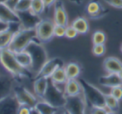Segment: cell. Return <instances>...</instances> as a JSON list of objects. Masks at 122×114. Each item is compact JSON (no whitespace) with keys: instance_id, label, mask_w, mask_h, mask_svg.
<instances>
[{"instance_id":"obj_39","label":"cell","mask_w":122,"mask_h":114,"mask_svg":"<svg viewBox=\"0 0 122 114\" xmlns=\"http://www.w3.org/2000/svg\"><path fill=\"white\" fill-rule=\"evenodd\" d=\"M8 25H9V24L5 23H3V22L0 21V32L3 31L4 29H6L7 27H8Z\"/></svg>"},{"instance_id":"obj_25","label":"cell","mask_w":122,"mask_h":114,"mask_svg":"<svg viewBox=\"0 0 122 114\" xmlns=\"http://www.w3.org/2000/svg\"><path fill=\"white\" fill-rule=\"evenodd\" d=\"M15 56H16L18 62L23 68L28 69L30 71L31 67H32V58H31V55L29 54V53L24 50L23 52L15 53Z\"/></svg>"},{"instance_id":"obj_4","label":"cell","mask_w":122,"mask_h":114,"mask_svg":"<svg viewBox=\"0 0 122 114\" xmlns=\"http://www.w3.org/2000/svg\"><path fill=\"white\" fill-rule=\"evenodd\" d=\"M78 81L81 85L82 94L87 103H89L92 107L106 108L105 93H103L96 86L88 82L85 79L79 78Z\"/></svg>"},{"instance_id":"obj_30","label":"cell","mask_w":122,"mask_h":114,"mask_svg":"<svg viewBox=\"0 0 122 114\" xmlns=\"http://www.w3.org/2000/svg\"><path fill=\"white\" fill-rule=\"evenodd\" d=\"M106 48L105 44H96L92 47V53L97 57H101L106 53Z\"/></svg>"},{"instance_id":"obj_26","label":"cell","mask_w":122,"mask_h":114,"mask_svg":"<svg viewBox=\"0 0 122 114\" xmlns=\"http://www.w3.org/2000/svg\"><path fill=\"white\" fill-rule=\"evenodd\" d=\"M105 99H106V106L110 112L117 113L120 109V103L116 98H115L112 95L106 94L105 93Z\"/></svg>"},{"instance_id":"obj_12","label":"cell","mask_w":122,"mask_h":114,"mask_svg":"<svg viewBox=\"0 0 122 114\" xmlns=\"http://www.w3.org/2000/svg\"><path fill=\"white\" fill-rule=\"evenodd\" d=\"M64 62L59 58H53L51 59H48L47 63L43 65V67L40 70V72L37 73L35 78L39 77H44L50 78L52 73L60 67H64Z\"/></svg>"},{"instance_id":"obj_41","label":"cell","mask_w":122,"mask_h":114,"mask_svg":"<svg viewBox=\"0 0 122 114\" xmlns=\"http://www.w3.org/2000/svg\"><path fill=\"white\" fill-rule=\"evenodd\" d=\"M31 114H40L38 113V111H37V109H35V108H32V112H31Z\"/></svg>"},{"instance_id":"obj_40","label":"cell","mask_w":122,"mask_h":114,"mask_svg":"<svg viewBox=\"0 0 122 114\" xmlns=\"http://www.w3.org/2000/svg\"><path fill=\"white\" fill-rule=\"evenodd\" d=\"M69 1L73 3L74 4H76V5H81L83 3V0H69Z\"/></svg>"},{"instance_id":"obj_6","label":"cell","mask_w":122,"mask_h":114,"mask_svg":"<svg viewBox=\"0 0 122 114\" xmlns=\"http://www.w3.org/2000/svg\"><path fill=\"white\" fill-rule=\"evenodd\" d=\"M54 21L49 18L42 19L36 27L37 39L42 43H48L54 38Z\"/></svg>"},{"instance_id":"obj_19","label":"cell","mask_w":122,"mask_h":114,"mask_svg":"<svg viewBox=\"0 0 122 114\" xmlns=\"http://www.w3.org/2000/svg\"><path fill=\"white\" fill-rule=\"evenodd\" d=\"M64 93L66 96H76L82 94V88L80 82L76 79H68L64 85Z\"/></svg>"},{"instance_id":"obj_18","label":"cell","mask_w":122,"mask_h":114,"mask_svg":"<svg viewBox=\"0 0 122 114\" xmlns=\"http://www.w3.org/2000/svg\"><path fill=\"white\" fill-rule=\"evenodd\" d=\"M98 82L101 85L111 88L116 86H122V79L118 73H108L106 76H101Z\"/></svg>"},{"instance_id":"obj_8","label":"cell","mask_w":122,"mask_h":114,"mask_svg":"<svg viewBox=\"0 0 122 114\" xmlns=\"http://www.w3.org/2000/svg\"><path fill=\"white\" fill-rule=\"evenodd\" d=\"M13 94L16 97L20 105H27L30 108H34L38 102L37 98L33 94H32V92L21 85L14 86Z\"/></svg>"},{"instance_id":"obj_24","label":"cell","mask_w":122,"mask_h":114,"mask_svg":"<svg viewBox=\"0 0 122 114\" xmlns=\"http://www.w3.org/2000/svg\"><path fill=\"white\" fill-rule=\"evenodd\" d=\"M34 108L37 109L40 114H56L59 110V108L51 106V104L43 100L37 102Z\"/></svg>"},{"instance_id":"obj_13","label":"cell","mask_w":122,"mask_h":114,"mask_svg":"<svg viewBox=\"0 0 122 114\" xmlns=\"http://www.w3.org/2000/svg\"><path fill=\"white\" fill-rule=\"evenodd\" d=\"M17 13L19 17L20 23L23 28H36L37 25L42 20L40 16H37L33 13L31 9L28 11L18 12Z\"/></svg>"},{"instance_id":"obj_2","label":"cell","mask_w":122,"mask_h":114,"mask_svg":"<svg viewBox=\"0 0 122 114\" xmlns=\"http://www.w3.org/2000/svg\"><path fill=\"white\" fill-rule=\"evenodd\" d=\"M32 58V67H31L30 72H32V77L35 78L43 65L47 63L48 60L47 53L46 51L45 48L42 44V43L37 42L36 40L32 41L27 48L25 49Z\"/></svg>"},{"instance_id":"obj_27","label":"cell","mask_w":122,"mask_h":114,"mask_svg":"<svg viewBox=\"0 0 122 114\" xmlns=\"http://www.w3.org/2000/svg\"><path fill=\"white\" fill-rule=\"evenodd\" d=\"M46 10L43 0H32L31 11L37 16H41Z\"/></svg>"},{"instance_id":"obj_28","label":"cell","mask_w":122,"mask_h":114,"mask_svg":"<svg viewBox=\"0 0 122 114\" xmlns=\"http://www.w3.org/2000/svg\"><path fill=\"white\" fill-rule=\"evenodd\" d=\"M32 0H18V3L15 6L14 11L18 13V12H24L28 11L31 9Z\"/></svg>"},{"instance_id":"obj_9","label":"cell","mask_w":122,"mask_h":114,"mask_svg":"<svg viewBox=\"0 0 122 114\" xmlns=\"http://www.w3.org/2000/svg\"><path fill=\"white\" fill-rule=\"evenodd\" d=\"M102 0H91L86 5V13L92 19H100L109 13V10L102 4Z\"/></svg>"},{"instance_id":"obj_10","label":"cell","mask_w":122,"mask_h":114,"mask_svg":"<svg viewBox=\"0 0 122 114\" xmlns=\"http://www.w3.org/2000/svg\"><path fill=\"white\" fill-rule=\"evenodd\" d=\"M21 27L20 23H9L6 29L0 32V50L8 48L13 36L18 30H20Z\"/></svg>"},{"instance_id":"obj_3","label":"cell","mask_w":122,"mask_h":114,"mask_svg":"<svg viewBox=\"0 0 122 114\" xmlns=\"http://www.w3.org/2000/svg\"><path fill=\"white\" fill-rule=\"evenodd\" d=\"M36 39H37L36 28L21 27L20 30H18L13 36L8 48L14 53L23 52L32 41Z\"/></svg>"},{"instance_id":"obj_46","label":"cell","mask_w":122,"mask_h":114,"mask_svg":"<svg viewBox=\"0 0 122 114\" xmlns=\"http://www.w3.org/2000/svg\"><path fill=\"white\" fill-rule=\"evenodd\" d=\"M121 52L122 53V44H121Z\"/></svg>"},{"instance_id":"obj_31","label":"cell","mask_w":122,"mask_h":114,"mask_svg":"<svg viewBox=\"0 0 122 114\" xmlns=\"http://www.w3.org/2000/svg\"><path fill=\"white\" fill-rule=\"evenodd\" d=\"M66 27L65 26L60 24H55L54 26V37L63 38L66 34Z\"/></svg>"},{"instance_id":"obj_44","label":"cell","mask_w":122,"mask_h":114,"mask_svg":"<svg viewBox=\"0 0 122 114\" xmlns=\"http://www.w3.org/2000/svg\"><path fill=\"white\" fill-rule=\"evenodd\" d=\"M107 114H116V113H114V112H108Z\"/></svg>"},{"instance_id":"obj_36","label":"cell","mask_w":122,"mask_h":114,"mask_svg":"<svg viewBox=\"0 0 122 114\" xmlns=\"http://www.w3.org/2000/svg\"><path fill=\"white\" fill-rule=\"evenodd\" d=\"M32 108H30L27 105H20L18 108V114H31Z\"/></svg>"},{"instance_id":"obj_23","label":"cell","mask_w":122,"mask_h":114,"mask_svg":"<svg viewBox=\"0 0 122 114\" xmlns=\"http://www.w3.org/2000/svg\"><path fill=\"white\" fill-rule=\"evenodd\" d=\"M50 79L56 85H65L67 82L68 78L66 76V71L64 67H60L52 73V75L50 77Z\"/></svg>"},{"instance_id":"obj_21","label":"cell","mask_w":122,"mask_h":114,"mask_svg":"<svg viewBox=\"0 0 122 114\" xmlns=\"http://www.w3.org/2000/svg\"><path fill=\"white\" fill-rule=\"evenodd\" d=\"M71 25L77 31L79 34H86L90 28L87 19L81 16L77 17L76 19H74Z\"/></svg>"},{"instance_id":"obj_43","label":"cell","mask_w":122,"mask_h":114,"mask_svg":"<svg viewBox=\"0 0 122 114\" xmlns=\"http://www.w3.org/2000/svg\"><path fill=\"white\" fill-rule=\"evenodd\" d=\"M118 74H119L120 77H121V78L122 79V70H121V72H119V73H118Z\"/></svg>"},{"instance_id":"obj_37","label":"cell","mask_w":122,"mask_h":114,"mask_svg":"<svg viewBox=\"0 0 122 114\" xmlns=\"http://www.w3.org/2000/svg\"><path fill=\"white\" fill-rule=\"evenodd\" d=\"M56 1H57V0H43L46 9H49L52 5L55 4V3H56Z\"/></svg>"},{"instance_id":"obj_29","label":"cell","mask_w":122,"mask_h":114,"mask_svg":"<svg viewBox=\"0 0 122 114\" xmlns=\"http://www.w3.org/2000/svg\"><path fill=\"white\" fill-rule=\"evenodd\" d=\"M106 41V35L104 32L101 30H97L92 34V43L96 44H105Z\"/></svg>"},{"instance_id":"obj_16","label":"cell","mask_w":122,"mask_h":114,"mask_svg":"<svg viewBox=\"0 0 122 114\" xmlns=\"http://www.w3.org/2000/svg\"><path fill=\"white\" fill-rule=\"evenodd\" d=\"M15 77L9 76H0V100L13 93Z\"/></svg>"},{"instance_id":"obj_32","label":"cell","mask_w":122,"mask_h":114,"mask_svg":"<svg viewBox=\"0 0 122 114\" xmlns=\"http://www.w3.org/2000/svg\"><path fill=\"white\" fill-rule=\"evenodd\" d=\"M111 94L118 101L122 100V86H116L111 89Z\"/></svg>"},{"instance_id":"obj_22","label":"cell","mask_w":122,"mask_h":114,"mask_svg":"<svg viewBox=\"0 0 122 114\" xmlns=\"http://www.w3.org/2000/svg\"><path fill=\"white\" fill-rule=\"evenodd\" d=\"M68 79H76L81 72V68L77 63L70 62L64 66Z\"/></svg>"},{"instance_id":"obj_38","label":"cell","mask_w":122,"mask_h":114,"mask_svg":"<svg viewBox=\"0 0 122 114\" xmlns=\"http://www.w3.org/2000/svg\"><path fill=\"white\" fill-rule=\"evenodd\" d=\"M18 0H6L5 3H6L8 7H10V8L14 10V8L17 5V3H18Z\"/></svg>"},{"instance_id":"obj_42","label":"cell","mask_w":122,"mask_h":114,"mask_svg":"<svg viewBox=\"0 0 122 114\" xmlns=\"http://www.w3.org/2000/svg\"><path fill=\"white\" fill-rule=\"evenodd\" d=\"M61 114H70V113H69V112H68V111H66V110L64 108V111L62 112V113H61Z\"/></svg>"},{"instance_id":"obj_11","label":"cell","mask_w":122,"mask_h":114,"mask_svg":"<svg viewBox=\"0 0 122 114\" xmlns=\"http://www.w3.org/2000/svg\"><path fill=\"white\" fill-rule=\"evenodd\" d=\"M18 103L14 94H11L0 100V114H18Z\"/></svg>"},{"instance_id":"obj_17","label":"cell","mask_w":122,"mask_h":114,"mask_svg":"<svg viewBox=\"0 0 122 114\" xmlns=\"http://www.w3.org/2000/svg\"><path fill=\"white\" fill-rule=\"evenodd\" d=\"M103 68L108 73H119L122 70V62L117 58L109 57L103 61Z\"/></svg>"},{"instance_id":"obj_1","label":"cell","mask_w":122,"mask_h":114,"mask_svg":"<svg viewBox=\"0 0 122 114\" xmlns=\"http://www.w3.org/2000/svg\"><path fill=\"white\" fill-rule=\"evenodd\" d=\"M0 63L3 67L15 78L32 77V72L23 68L18 62L15 53L8 48L0 50Z\"/></svg>"},{"instance_id":"obj_33","label":"cell","mask_w":122,"mask_h":114,"mask_svg":"<svg viewBox=\"0 0 122 114\" xmlns=\"http://www.w3.org/2000/svg\"><path fill=\"white\" fill-rule=\"evenodd\" d=\"M78 34L79 33H77V31L71 25L67 26V27H66V34H65V37L67 38H69V39L75 38H76V36L78 35Z\"/></svg>"},{"instance_id":"obj_20","label":"cell","mask_w":122,"mask_h":114,"mask_svg":"<svg viewBox=\"0 0 122 114\" xmlns=\"http://www.w3.org/2000/svg\"><path fill=\"white\" fill-rule=\"evenodd\" d=\"M48 81L49 78L44 77H39L35 78V81L33 82V89L36 96L42 99L48 86Z\"/></svg>"},{"instance_id":"obj_7","label":"cell","mask_w":122,"mask_h":114,"mask_svg":"<svg viewBox=\"0 0 122 114\" xmlns=\"http://www.w3.org/2000/svg\"><path fill=\"white\" fill-rule=\"evenodd\" d=\"M86 101L83 94L76 96H66L64 108L70 114H86Z\"/></svg>"},{"instance_id":"obj_45","label":"cell","mask_w":122,"mask_h":114,"mask_svg":"<svg viewBox=\"0 0 122 114\" xmlns=\"http://www.w3.org/2000/svg\"><path fill=\"white\" fill-rule=\"evenodd\" d=\"M6 0H0V3H5Z\"/></svg>"},{"instance_id":"obj_15","label":"cell","mask_w":122,"mask_h":114,"mask_svg":"<svg viewBox=\"0 0 122 114\" xmlns=\"http://www.w3.org/2000/svg\"><path fill=\"white\" fill-rule=\"evenodd\" d=\"M0 21L8 24L20 23L17 12L8 7L5 3H0Z\"/></svg>"},{"instance_id":"obj_14","label":"cell","mask_w":122,"mask_h":114,"mask_svg":"<svg viewBox=\"0 0 122 114\" xmlns=\"http://www.w3.org/2000/svg\"><path fill=\"white\" fill-rule=\"evenodd\" d=\"M53 21L55 24H60L65 27L68 26V15L61 0H57L54 4Z\"/></svg>"},{"instance_id":"obj_34","label":"cell","mask_w":122,"mask_h":114,"mask_svg":"<svg viewBox=\"0 0 122 114\" xmlns=\"http://www.w3.org/2000/svg\"><path fill=\"white\" fill-rule=\"evenodd\" d=\"M107 108H101V107H92L91 108V114H107Z\"/></svg>"},{"instance_id":"obj_5","label":"cell","mask_w":122,"mask_h":114,"mask_svg":"<svg viewBox=\"0 0 122 114\" xmlns=\"http://www.w3.org/2000/svg\"><path fill=\"white\" fill-rule=\"evenodd\" d=\"M42 100L51 106L57 108H62L65 107L66 102V96L64 93V90H61L59 86L52 82L49 78L48 86L47 91L44 94Z\"/></svg>"},{"instance_id":"obj_35","label":"cell","mask_w":122,"mask_h":114,"mask_svg":"<svg viewBox=\"0 0 122 114\" xmlns=\"http://www.w3.org/2000/svg\"><path fill=\"white\" fill-rule=\"evenodd\" d=\"M102 1L114 8L122 9V0H102Z\"/></svg>"}]
</instances>
